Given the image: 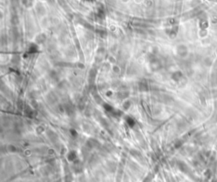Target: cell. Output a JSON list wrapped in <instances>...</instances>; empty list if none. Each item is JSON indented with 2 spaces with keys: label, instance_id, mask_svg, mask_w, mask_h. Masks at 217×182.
I'll return each mask as SVG.
<instances>
[{
  "label": "cell",
  "instance_id": "obj_2",
  "mask_svg": "<svg viewBox=\"0 0 217 182\" xmlns=\"http://www.w3.org/2000/svg\"><path fill=\"white\" fill-rule=\"evenodd\" d=\"M75 158H76V154L74 152H70L68 154V159L70 161H73L75 160Z\"/></svg>",
  "mask_w": 217,
  "mask_h": 182
},
{
  "label": "cell",
  "instance_id": "obj_1",
  "mask_svg": "<svg viewBox=\"0 0 217 182\" xmlns=\"http://www.w3.org/2000/svg\"><path fill=\"white\" fill-rule=\"evenodd\" d=\"M74 169H75V171L76 172H80V171H82V165H81L80 164V163H77V164H76L74 165Z\"/></svg>",
  "mask_w": 217,
  "mask_h": 182
}]
</instances>
